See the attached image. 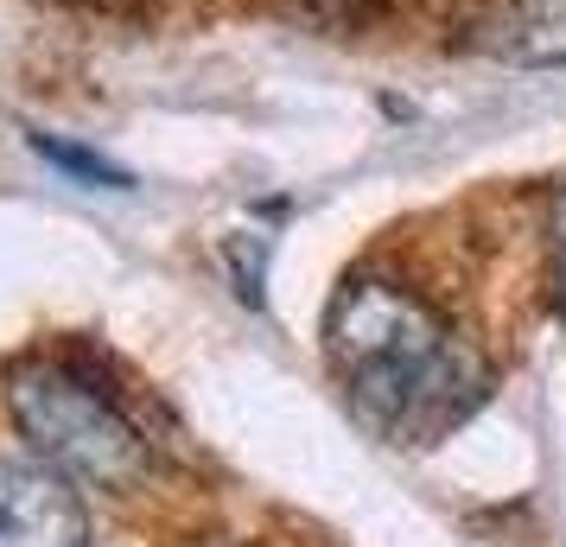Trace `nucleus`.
<instances>
[{
	"label": "nucleus",
	"mask_w": 566,
	"mask_h": 547,
	"mask_svg": "<svg viewBox=\"0 0 566 547\" xmlns=\"http://www.w3.org/2000/svg\"><path fill=\"white\" fill-rule=\"evenodd\" d=\"M325 357L376 433L427 445L452 433L490 389L478 344L395 274H357L325 306Z\"/></svg>",
	"instance_id": "obj_1"
},
{
	"label": "nucleus",
	"mask_w": 566,
	"mask_h": 547,
	"mask_svg": "<svg viewBox=\"0 0 566 547\" xmlns=\"http://www.w3.org/2000/svg\"><path fill=\"white\" fill-rule=\"evenodd\" d=\"M7 408L39 465L64 471L83 491H134L147 477V440L115 395L96 389L77 364H20L7 382Z\"/></svg>",
	"instance_id": "obj_2"
},
{
	"label": "nucleus",
	"mask_w": 566,
	"mask_h": 547,
	"mask_svg": "<svg viewBox=\"0 0 566 547\" xmlns=\"http://www.w3.org/2000/svg\"><path fill=\"white\" fill-rule=\"evenodd\" d=\"M0 547H96L64 471L0 459Z\"/></svg>",
	"instance_id": "obj_3"
},
{
	"label": "nucleus",
	"mask_w": 566,
	"mask_h": 547,
	"mask_svg": "<svg viewBox=\"0 0 566 547\" xmlns=\"http://www.w3.org/2000/svg\"><path fill=\"white\" fill-rule=\"evenodd\" d=\"M32 154L52 159L57 172H71V179H83V185H108V191H128V185H134L122 166H108L103 154H83V147L57 140V134H32Z\"/></svg>",
	"instance_id": "obj_4"
},
{
	"label": "nucleus",
	"mask_w": 566,
	"mask_h": 547,
	"mask_svg": "<svg viewBox=\"0 0 566 547\" xmlns=\"http://www.w3.org/2000/svg\"><path fill=\"white\" fill-rule=\"evenodd\" d=\"M547 281H554V306L566 318V185L554 191V217H547Z\"/></svg>",
	"instance_id": "obj_5"
},
{
	"label": "nucleus",
	"mask_w": 566,
	"mask_h": 547,
	"mask_svg": "<svg viewBox=\"0 0 566 547\" xmlns=\"http://www.w3.org/2000/svg\"><path fill=\"white\" fill-rule=\"evenodd\" d=\"M306 7H325V13H344V7H363V0H306Z\"/></svg>",
	"instance_id": "obj_6"
}]
</instances>
